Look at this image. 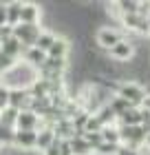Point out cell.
<instances>
[{
	"label": "cell",
	"mask_w": 150,
	"mask_h": 155,
	"mask_svg": "<svg viewBox=\"0 0 150 155\" xmlns=\"http://www.w3.org/2000/svg\"><path fill=\"white\" fill-rule=\"evenodd\" d=\"M35 80H38V71L31 69L29 64H24L22 60L16 62L9 71H5L2 75H0V84L7 87L9 91H13V89L27 91V89H31V84H33Z\"/></svg>",
	"instance_id": "6da1fadb"
},
{
	"label": "cell",
	"mask_w": 150,
	"mask_h": 155,
	"mask_svg": "<svg viewBox=\"0 0 150 155\" xmlns=\"http://www.w3.org/2000/svg\"><path fill=\"white\" fill-rule=\"evenodd\" d=\"M115 95L121 97V100H124L130 109H141V107H144V102H146V91H144V87L137 84L135 80H126V82L117 84Z\"/></svg>",
	"instance_id": "7a4b0ae2"
},
{
	"label": "cell",
	"mask_w": 150,
	"mask_h": 155,
	"mask_svg": "<svg viewBox=\"0 0 150 155\" xmlns=\"http://www.w3.org/2000/svg\"><path fill=\"white\" fill-rule=\"evenodd\" d=\"M40 33H42L40 25H24V22H20V25L13 27V38H16L18 42H22L24 49L35 47V40L40 38Z\"/></svg>",
	"instance_id": "3957f363"
},
{
	"label": "cell",
	"mask_w": 150,
	"mask_h": 155,
	"mask_svg": "<svg viewBox=\"0 0 150 155\" xmlns=\"http://www.w3.org/2000/svg\"><path fill=\"white\" fill-rule=\"evenodd\" d=\"M119 40H124V36H121L117 29H113V27H102V29H97V33H95V45L102 49V51H110Z\"/></svg>",
	"instance_id": "277c9868"
},
{
	"label": "cell",
	"mask_w": 150,
	"mask_h": 155,
	"mask_svg": "<svg viewBox=\"0 0 150 155\" xmlns=\"http://www.w3.org/2000/svg\"><path fill=\"white\" fill-rule=\"evenodd\" d=\"M132 55H135V45L130 40H126V38L119 40L117 45L108 51V58L115 60V62H121V64H124V62H130Z\"/></svg>",
	"instance_id": "5b68a950"
},
{
	"label": "cell",
	"mask_w": 150,
	"mask_h": 155,
	"mask_svg": "<svg viewBox=\"0 0 150 155\" xmlns=\"http://www.w3.org/2000/svg\"><path fill=\"white\" fill-rule=\"evenodd\" d=\"M35 140H38V131H16L13 133V149L20 153H29L35 149Z\"/></svg>",
	"instance_id": "8992f818"
},
{
	"label": "cell",
	"mask_w": 150,
	"mask_h": 155,
	"mask_svg": "<svg viewBox=\"0 0 150 155\" xmlns=\"http://www.w3.org/2000/svg\"><path fill=\"white\" fill-rule=\"evenodd\" d=\"M42 129V120L33 113L31 109H24L18 113L16 120V131H40Z\"/></svg>",
	"instance_id": "52a82bcc"
},
{
	"label": "cell",
	"mask_w": 150,
	"mask_h": 155,
	"mask_svg": "<svg viewBox=\"0 0 150 155\" xmlns=\"http://www.w3.org/2000/svg\"><path fill=\"white\" fill-rule=\"evenodd\" d=\"M9 107L16 109V111H24L31 107V93L29 89L22 91V89H13L9 91Z\"/></svg>",
	"instance_id": "ba28073f"
},
{
	"label": "cell",
	"mask_w": 150,
	"mask_h": 155,
	"mask_svg": "<svg viewBox=\"0 0 150 155\" xmlns=\"http://www.w3.org/2000/svg\"><path fill=\"white\" fill-rule=\"evenodd\" d=\"M121 22H124L126 29H130L135 33H148V20L141 13H130V16H121Z\"/></svg>",
	"instance_id": "9c48e42d"
},
{
	"label": "cell",
	"mask_w": 150,
	"mask_h": 155,
	"mask_svg": "<svg viewBox=\"0 0 150 155\" xmlns=\"http://www.w3.org/2000/svg\"><path fill=\"white\" fill-rule=\"evenodd\" d=\"M42 9L35 2H22V11H20V22L24 25H40Z\"/></svg>",
	"instance_id": "30bf717a"
},
{
	"label": "cell",
	"mask_w": 150,
	"mask_h": 155,
	"mask_svg": "<svg viewBox=\"0 0 150 155\" xmlns=\"http://www.w3.org/2000/svg\"><path fill=\"white\" fill-rule=\"evenodd\" d=\"M24 62V64H29L31 69H38L44 64V60H46V53H42L40 49H35V47H29V49H24V53H22V58H20Z\"/></svg>",
	"instance_id": "8fae6325"
},
{
	"label": "cell",
	"mask_w": 150,
	"mask_h": 155,
	"mask_svg": "<svg viewBox=\"0 0 150 155\" xmlns=\"http://www.w3.org/2000/svg\"><path fill=\"white\" fill-rule=\"evenodd\" d=\"M69 51H71V42L66 38H55V42L51 45V49L46 51V58H55V60H64L69 58Z\"/></svg>",
	"instance_id": "7c38bea8"
},
{
	"label": "cell",
	"mask_w": 150,
	"mask_h": 155,
	"mask_svg": "<svg viewBox=\"0 0 150 155\" xmlns=\"http://www.w3.org/2000/svg\"><path fill=\"white\" fill-rule=\"evenodd\" d=\"M0 51H2L5 55H9V58L13 60H20L22 58V53H24V47H22V42H18L16 38H7L5 42H0Z\"/></svg>",
	"instance_id": "4fadbf2b"
},
{
	"label": "cell",
	"mask_w": 150,
	"mask_h": 155,
	"mask_svg": "<svg viewBox=\"0 0 150 155\" xmlns=\"http://www.w3.org/2000/svg\"><path fill=\"white\" fill-rule=\"evenodd\" d=\"M55 133H53V129H49V126H42V129L38 131V140H35V149L38 151H42L44 153L49 146H51L53 142H55Z\"/></svg>",
	"instance_id": "5bb4252c"
},
{
	"label": "cell",
	"mask_w": 150,
	"mask_h": 155,
	"mask_svg": "<svg viewBox=\"0 0 150 155\" xmlns=\"http://www.w3.org/2000/svg\"><path fill=\"white\" fill-rule=\"evenodd\" d=\"M110 9L119 13L121 18V16H130V13H139V2L137 0H119V2H113Z\"/></svg>",
	"instance_id": "9a60e30c"
},
{
	"label": "cell",
	"mask_w": 150,
	"mask_h": 155,
	"mask_svg": "<svg viewBox=\"0 0 150 155\" xmlns=\"http://www.w3.org/2000/svg\"><path fill=\"white\" fill-rule=\"evenodd\" d=\"M117 126H141V109H128L121 117H117Z\"/></svg>",
	"instance_id": "2e32d148"
},
{
	"label": "cell",
	"mask_w": 150,
	"mask_h": 155,
	"mask_svg": "<svg viewBox=\"0 0 150 155\" xmlns=\"http://www.w3.org/2000/svg\"><path fill=\"white\" fill-rule=\"evenodd\" d=\"M69 144H71V153H73V155H93V149L88 146L86 140H84V135L71 137Z\"/></svg>",
	"instance_id": "e0dca14e"
},
{
	"label": "cell",
	"mask_w": 150,
	"mask_h": 155,
	"mask_svg": "<svg viewBox=\"0 0 150 155\" xmlns=\"http://www.w3.org/2000/svg\"><path fill=\"white\" fill-rule=\"evenodd\" d=\"M55 38H58V36H55V33H53L51 29H42L40 38L35 40V49H40L42 53H46L49 49H51V45L55 42Z\"/></svg>",
	"instance_id": "ac0fdd59"
},
{
	"label": "cell",
	"mask_w": 150,
	"mask_h": 155,
	"mask_svg": "<svg viewBox=\"0 0 150 155\" xmlns=\"http://www.w3.org/2000/svg\"><path fill=\"white\" fill-rule=\"evenodd\" d=\"M20 11H22V2H7V25L9 27L20 25Z\"/></svg>",
	"instance_id": "d6986e66"
},
{
	"label": "cell",
	"mask_w": 150,
	"mask_h": 155,
	"mask_svg": "<svg viewBox=\"0 0 150 155\" xmlns=\"http://www.w3.org/2000/svg\"><path fill=\"white\" fill-rule=\"evenodd\" d=\"M18 113H20V111L11 109V107H7L5 111H0V126H5V129H16Z\"/></svg>",
	"instance_id": "ffe728a7"
},
{
	"label": "cell",
	"mask_w": 150,
	"mask_h": 155,
	"mask_svg": "<svg viewBox=\"0 0 150 155\" xmlns=\"http://www.w3.org/2000/svg\"><path fill=\"white\" fill-rule=\"evenodd\" d=\"M93 115H97V120L102 122V126H113V124L117 122V117H115V113L108 109V104H106V107H102L97 113H93Z\"/></svg>",
	"instance_id": "44dd1931"
},
{
	"label": "cell",
	"mask_w": 150,
	"mask_h": 155,
	"mask_svg": "<svg viewBox=\"0 0 150 155\" xmlns=\"http://www.w3.org/2000/svg\"><path fill=\"white\" fill-rule=\"evenodd\" d=\"M108 109L113 111V113H115V117H121V115H124V113H126V111L130 109V107H128V104H126L124 100H121V97L113 95V100L108 102Z\"/></svg>",
	"instance_id": "7402d4cb"
},
{
	"label": "cell",
	"mask_w": 150,
	"mask_h": 155,
	"mask_svg": "<svg viewBox=\"0 0 150 155\" xmlns=\"http://www.w3.org/2000/svg\"><path fill=\"white\" fill-rule=\"evenodd\" d=\"M102 137H104V142L119 144V129H117V124H113V126H104V129H102Z\"/></svg>",
	"instance_id": "603a6c76"
},
{
	"label": "cell",
	"mask_w": 150,
	"mask_h": 155,
	"mask_svg": "<svg viewBox=\"0 0 150 155\" xmlns=\"http://www.w3.org/2000/svg\"><path fill=\"white\" fill-rule=\"evenodd\" d=\"M102 122L97 120V115H88L86 120V126H84V133H102Z\"/></svg>",
	"instance_id": "cb8c5ba5"
},
{
	"label": "cell",
	"mask_w": 150,
	"mask_h": 155,
	"mask_svg": "<svg viewBox=\"0 0 150 155\" xmlns=\"http://www.w3.org/2000/svg\"><path fill=\"white\" fill-rule=\"evenodd\" d=\"M117 149H119V144H110V142H102L95 149V153L97 155H115L117 153Z\"/></svg>",
	"instance_id": "d4e9b609"
},
{
	"label": "cell",
	"mask_w": 150,
	"mask_h": 155,
	"mask_svg": "<svg viewBox=\"0 0 150 155\" xmlns=\"http://www.w3.org/2000/svg\"><path fill=\"white\" fill-rule=\"evenodd\" d=\"M84 140H86V142H88V146H91V149H93V151H95V149H97V146H99V144H102V142H104V137H102V133H84Z\"/></svg>",
	"instance_id": "484cf974"
},
{
	"label": "cell",
	"mask_w": 150,
	"mask_h": 155,
	"mask_svg": "<svg viewBox=\"0 0 150 155\" xmlns=\"http://www.w3.org/2000/svg\"><path fill=\"white\" fill-rule=\"evenodd\" d=\"M9 107V89L0 84V111H5Z\"/></svg>",
	"instance_id": "4316f807"
},
{
	"label": "cell",
	"mask_w": 150,
	"mask_h": 155,
	"mask_svg": "<svg viewBox=\"0 0 150 155\" xmlns=\"http://www.w3.org/2000/svg\"><path fill=\"white\" fill-rule=\"evenodd\" d=\"M115 155H141V151L130 149V146H124V144H119V149H117V153H115Z\"/></svg>",
	"instance_id": "83f0119b"
},
{
	"label": "cell",
	"mask_w": 150,
	"mask_h": 155,
	"mask_svg": "<svg viewBox=\"0 0 150 155\" xmlns=\"http://www.w3.org/2000/svg\"><path fill=\"white\" fill-rule=\"evenodd\" d=\"M11 36H13V27H9V25L0 27V42H5L7 38H11Z\"/></svg>",
	"instance_id": "f1b7e54d"
},
{
	"label": "cell",
	"mask_w": 150,
	"mask_h": 155,
	"mask_svg": "<svg viewBox=\"0 0 150 155\" xmlns=\"http://www.w3.org/2000/svg\"><path fill=\"white\" fill-rule=\"evenodd\" d=\"M42 155H60V142L55 140V142H53L51 146H49V149H46L44 153H42Z\"/></svg>",
	"instance_id": "f546056e"
},
{
	"label": "cell",
	"mask_w": 150,
	"mask_h": 155,
	"mask_svg": "<svg viewBox=\"0 0 150 155\" xmlns=\"http://www.w3.org/2000/svg\"><path fill=\"white\" fill-rule=\"evenodd\" d=\"M7 25V2H0V27Z\"/></svg>",
	"instance_id": "4dcf8cb0"
},
{
	"label": "cell",
	"mask_w": 150,
	"mask_h": 155,
	"mask_svg": "<svg viewBox=\"0 0 150 155\" xmlns=\"http://www.w3.org/2000/svg\"><path fill=\"white\" fill-rule=\"evenodd\" d=\"M144 146H148V149H150V133L146 135V142H144Z\"/></svg>",
	"instance_id": "1f68e13d"
},
{
	"label": "cell",
	"mask_w": 150,
	"mask_h": 155,
	"mask_svg": "<svg viewBox=\"0 0 150 155\" xmlns=\"http://www.w3.org/2000/svg\"><path fill=\"white\" fill-rule=\"evenodd\" d=\"M146 20H148V33H150V16H148V18H146Z\"/></svg>",
	"instance_id": "d6a6232c"
}]
</instances>
